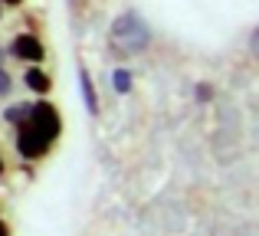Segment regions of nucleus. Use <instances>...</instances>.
I'll return each mask as SVG.
<instances>
[{"instance_id": "1", "label": "nucleus", "mask_w": 259, "mask_h": 236, "mask_svg": "<svg viewBox=\"0 0 259 236\" xmlns=\"http://www.w3.org/2000/svg\"><path fill=\"white\" fill-rule=\"evenodd\" d=\"M148 39H151V33H148L145 20H141L135 10L121 13V17L115 20V26H112V43H118L121 50L128 53V56L141 53V50L148 46Z\"/></svg>"}, {"instance_id": "2", "label": "nucleus", "mask_w": 259, "mask_h": 236, "mask_svg": "<svg viewBox=\"0 0 259 236\" xmlns=\"http://www.w3.org/2000/svg\"><path fill=\"white\" fill-rule=\"evenodd\" d=\"M13 148H17V154L23 161H43L53 145L36 131V125L26 118V121H20V125H13Z\"/></svg>"}, {"instance_id": "3", "label": "nucleus", "mask_w": 259, "mask_h": 236, "mask_svg": "<svg viewBox=\"0 0 259 236\" xmlns=\"http://www.w3.org/2000/svg\"><path fill=\"white\" fill-rule=\"evenodd\" d=\"M30 121L36 125V131L43 134L50 145H56V141L63 138V115H59V109L53 102H46V99H39V102L30 105Z\"/></svg>"}, {"instance_id": "4", "label": "nucleus", "mask_w": 259, "mask_h": 236, "mask_svg": "<svg viewBox=\"0 0 259 236\" xmlns=\"http://www.w3.org/2000/svg\"><path fill=\"white\" fill-rule=\"evenodd\" d=\"M7 56H17L20 63L39 66L46 59V46H43V39H39L36 33H17L13 43H10V50H7Z\"/></svg>"}, {"instance_id": "5", "label": "nucleus", "mask_w": 259, "mask_h": 236, "mask_svg": "<svg viewBox=\"0 0 259 236\" xmlns=\"http://www.w3.org/2000/svg\"><path fill=\"white\" fill-rule=\"evenodd\" d=\"M23 85L30 92H36V96H50L53 92V79L46 69H39V66H26L23 69Z\"/></svg>"}, {"instance_id": "6", "label": "nucleus", "mask_w": 259, "mask_h": 236, "mask_svg": "<svg viewBox=\"0 0 259 236\" xmlns=\"http://www.w3.org/2000/svg\"><path fill=\"white\" fill-rule=\"evenodd\" d=\"M79 89H82V102H85V112L89 115H99V96H95V82H92V76H89V69H85V63H79Z\"/></svg>"}, {"instance_id": "7", "label": "nucleus", "mask_w": 259, "mask_h": 236, "mask_svg": "<svg viewBox=\"0 0 259 236\" xmlns=\"http://www.w3.org/2000/svg\"><path fill=\"white\" fill-rule=\"evenodd\" d=\"M30 105L33 102H13V105H7V109H4V121H7V125H20V121H26V118H30Z\"/></svg>"}, {"instance_id": "8", "label": "nucleus", "mask_w": 259, "mask_h": 236, "mask_svg": "<svg viewBox=\"0 0 259 236\" xmlns=\"http://www.w3.org/2000/svg\"><path fill=\"white\" fill-rule=\"evenodd\" d=\"M112 89L118 92V96H128V92H132V72L128 69H115L112 72Z\"/></svg>"}, {"instance_id": "9", "label": "nucleus", "mask_w": 259, "mask_h": 236, "mask_svg": "<svg viewBox=\"0 0 259 236\" xmlns=\"http://www.w3.org/2000/svg\"><path fill=\"white\" fill-rule=\"evenodd\" d=\"M10 92H13V76L4 69V66H0V99H7Z\"/></svg>"}, {"instance_id": "10", "label": "nucleus", "mask_w": 259, "mask_h": 236, "mask_svg": "<svg viewBox=\"0 0 259 236\" xmlns=\"http://www.w3.org/2000/svg\"><path fill=\"white\" fill-rule=\"evenodd\" d=\"M194 96H197V102H210V99H213V89H210L207 82H197Z\"/></svg>"}, {"instance_id": "11", "label": "nucleus", "mask_w": 259, "mask_h": 236, "mask_svg": "<svg viewBox=\"0 0 259 236\" xmlns=\"http://www.w3.org/2000/svg\"><path fill=\"white\" fill-rule=\"evenodd\" d=\"M0 4H4V7H23L26 0H0Z\"/></svg>"}, {"instance_id": "12", "label": "nucleus", "mask_w": 259, "mask_h": 236, "mask_svg": "<svg viewBox=\"0 0 259 236\" xmlns=\"http://www.w3.org/2000/svg\"><path fill=\"white\" fill-rule=\"evenodd\" d=\"M0 236H10V226H7L4 220H0Z\"/></svg>"}, {"instance_id": "13", "label": "nucleus", "mask_w": 259, "mask_h": 236, "mask_svg": "<svg viewBox=\"0 0 259 236\" xmlns=\"http://www.w3.org/2000/svg\"><path fill=\"white\" fill-rule=\"evenodd\" d=\"M4 174H7V164H4V154H0V180H4Z\"/></svg>"}, {"instance_id": "14", "label": "nucleus", "mask_w": 259, "mask_h": 236, "mask_svg": "<svg viewBox=\"0 0 259 236\" xmlns=\"http://www.w3.org/2000/svg\"><path fill=\"white\" fill-rule=\"evenodd\" d=\"M7 63V50H4V46H0V66H4Z\"/></svg>"}, {"instance_id": "15", "label": "nucleus", "mask_w": 259, "mask_h": 236, "mask_svg": "<svg viewBox=\"0 0 259 236\" xmlns=\"http://www.w3.org/2000/svg\"><path fill=\"white\" fill-rule=\"evenodd\" d=\"M0 20H4V4H0Z\"/></svg>"}]
</instances>
